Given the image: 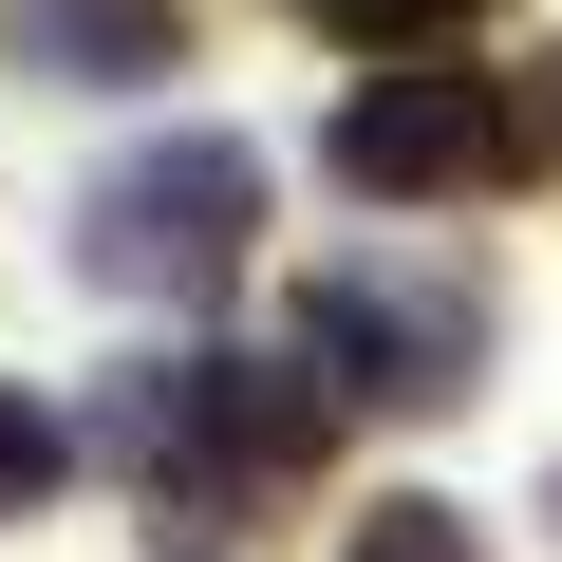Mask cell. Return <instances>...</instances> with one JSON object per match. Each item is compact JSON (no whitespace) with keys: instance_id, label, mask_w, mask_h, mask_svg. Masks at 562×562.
Listing matches in <instances>:
<instances>
[{"instance_id":"52a82bcc","label":"cell","mask_w":562,"mask_h":562,"mask_svg":"<svg viewBox=\"0 0 562 562\" xmlns=\"http://www.w3.org/2000/svg\"><path fill=\"white\" fill-rule=\"evenodd\" d=\"M319 38H357V57H413V38H450V20H487V0H301Z\"/></svg>"},{"instance_id":"6da1fadb","label":"cell","mask_w":562,"mask_h":562,"mask_svg":"<svg viewBox=\"0 0 562 562\" xmlns=\"http://www.w3.org/2000/svg\"><path fill=\"white\" fill-rule=\"evenodd\" d=\"M319 431H338V394L301 357H132L113 413H94V450L150 469V506L188 543H225V506H281V487L319 469Z\"/></svg>"},{"instance_id":"7a4b0ae2","label":"cell","mask_w":562,"mask_h":562,"mask_svg":"<svg viewBox=\"0 0 562 562\" xmlns=\"http://www.w3.org/2000/svg\"><path fill=\"white\" fill-rule=\"evenodd\" d=\"M262 244V150L244 132H169V150H113L76 188V281L113 301H225Z\"/></svg>"},{"instance_id":"3957f363","label":"cell","mask_w":562,"mask_h":562,"mask_svg":"<svg viewBox=\"0 0 562 562\" xmlns=\"http://www.w3.org/2000/svg\"><path fill=\"white\" fill-rule=\"evenodd\" d=\"M301 375L357 394V413H450L487 375V281L469 262H394V244L319 262L301 281Z\"/></svg>"},{"instance_id":"8992f818","label":"cell","mask_w":562,"mask_h":562,"mask_svg":"<svg viewBox=\"0 0 562 562\" xmlns=\"http://www.w3.org/2000/svg\"><path fill=\"white\" fill-rule=\"evenodd\" d=\"M338 562H487V525H469V506H431V487H394V506H357V525H338Z\"/></svg>"},{"instance_id":"277c9868","label":"cell","mask_w":562,"mask_h":562,"mask_svg":"<svg viewBox=\"0 0 562 562\" xmlns=\"http://www.w3.org/2000/svg\"><path fill=\"white\" fill-rule=\"evenodd\" d=\"M319 150H338V188H375V206H450V188L506 169V76H357Z\"/></svg>"},{"instance_id":"ba28073f","label":"cell","mask_w":562,"mask_h":562,"mask_svg":"<svg viewBox=\"0 0 562 562\" xmlns=\"http://www.w3.org/2000/svg\"><path fill=\"white\" fill-rule=\"evenodd\" d=\"M57 469H76V431H57V413H38L20 375H0V525H20V506H38Z\"/></svg>"},{"instance_id":"9c48e42d","label":"cell","mask_w":562,"mask_h":562,"mask_svg":"<svg viewBox=\"0 0 562 562\" xmlns=\"http://www.w3.org/2000/svg\"><path fill=\"white\" fill-rule=\"evenodd\" d=\"M506 169H562V57L506 76Z\"/></svg>"},{"instance_id":"5b68a950","label":"cell","mask_w":562,"mask_h":562,"mask_svg":"<svg viewBox=\"0 0 562 562\" xmlns=\"http://www.w3.org/2000/svg\"><path fill=\"white\" fill-rule=\"evenodd\" d=\"M20 57L76 94H132V76H188V20L169 0H20Z\"/></svg>"}]
</instances>
